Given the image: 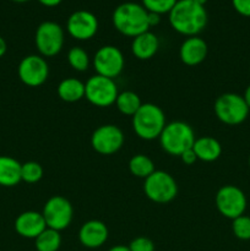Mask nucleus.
Instances as JSON below:
<instances>
[{
	"mask_svg": "<svg viewBox=\"0 0 250 251\" xmlns=\"http://www.w3.org/2000/svg\"><path fill=\"white\" fill-rule=\"evenodd\" d=\"M47 227L55 229L58 232L66 229L71 225L74 215V208L70 201L60 195L51 196L44 203L42 211Z\"/></svg>",
	"mask_w": 250,
	"mask_h": 251,
	"instance_id": "nucleus-9",
	"label": "nucleus"
},
{
	"mask_svg": "<svg viewBox=\"0 0 250 251\" xmlns=\"http://www.w3.org/2000/svg\"><path fill=\"white\" fill-rule=\"evenodd\" d=\"M6 50H7L6 42H5V39L0 36V58H2V56L5 55Z\"/></svg>",
	"mask_w": 250,
	"mask_h": 251,
	"instance_id": "nucleus-34",
	"label": "nucleus"
},
{
	"mask_svg": "<svg viewBox=\"0 0 250 251\" xmlns=\"http://www.w3.org/2000/svg\"><path fill=\"white\" fill-rule=\"evenodd\" d=\"M68 63L74 70L82 73L87 70L90 66V55L81 47H73L68 53Z\"/></svg>",
	"mask_w": 250,
	"mask_h": 251,
	"instance_id": "nucleus-25",
	"label": "nucleus"
},
{
	"mask_svg": "<svg viewBox=\"0 0 250 251\" xmlns=\"http://www.w3.org/2000/svg\"><path fill=\"white\" fill-rule=\"evenodd\" d=\"M213 109L220 122L232 126L244 123L250 112L243 96L232 92L221 95L216 100Z\"/></svg>",
	"mask_w": 250,
	"mask_h": 251,
	"instance_id": "nucleus-5",
	"label": "nucleus"
},
{
	"mask_svg": "<svg viewBox=\"0 0 250 251\" xmlns=\"http://www.w3.org/2000/svg\"><path fill=\"white\" fill-rule=\"evenodd\" d=\"M232 230L235 238L240 240H250V217L242 215L234 218L232 223Z\"/></svg>",
	"mask_w": 250,
	"mask_h": 251,
	"instance_id": "nucleus-27",
	"label": "nucleus"
},
{
	"mask_svg": "<svg viewBox=\"0 0 250 251\" xmlns=\"http://www.w3.org/2000/svg\"><path fill=\"white\" fill-rule=\"evenodd\" d=\"M207 43L199 36L188 37L181 43L179 49V58L185 65L195 66L202 63L207 56Z\"/></svg>",
	"mask_w": 250,
	"mask_h": 251,
	"instance_id": "nucleus-17",
	"label": "nucleus"
},
{
	"mask_svg": "<svg viewBox=\"0 0 250 251\" xmlns=\"http://www.w3.org/2000/svg\"><path fill=\"white\" fill-rule=\"evenodd\" d=\"M92 63L97 75L114 80L122 74L125 65V59L118 47L103 46L96 51Z\"/></svg>",
	"mask_w": 250,
	"mask_h": 251,
	"instance_id": "nucleus-12",
	"label": "nucleus"
},
{
	"mask_svg": "<svg viewBox=\"0 0 250 251\" xmlns=\"http://www.w3.org/2000/svg\"><path fill=\"white\" fill-rule=\"evenodd\" d=\"M159 48V41L152 32L147 31L134 37L131 43V51L135 58L140 60H149L153 58Z\"/></svg>",
	"mask_w": 250,
	"mask_h": 251,
	"instance_id": "nucleus-18",
	"label": "nucleus"
},
{
	"mask_svg": "<svg viewBox=\"0 0 250 251\" xmlns=\"http://www.w3.org/2000/svg\"><path fill=\"white\" fill-rule=\"evenodd\" d=\"M178 0H142V6L149 12L154 14H169Z\"/></svg>",
	"mask_w": 250,
	"mask_h": 251,
	"instance_id": "nucleus-28",
	"label": "nucleus"
},
{
	"mask_svg": "<svg viewBox=\"0 0 250 251\" xmlns=\"http://www.w3.org/2000/svg\"><path fill=\"white\" fill-rule=\"evenodd\" d=\"M38 1L41 2L42 5H44V6L53 7V6H56V5L60 4L63 0H38Z\"/></svg>",
	"mask_w": 250,
	"mask_h": 251,
	"instance_id": "nucleus-33",
	"label": "nucleus"
},
{
	"mask_svg": "<svg viewBox=\"0 0 250 251\" xmlns=\"http://www.w3.org/2000/svg\"><path fill=\"white\" fill-rule=\"evenodd\" d=\"M129 171L136 178L146 179L147 176H151L156 169H154V163L149 156L146 154H135L129 161Z\"/></svg>",
	"mask_w": 250,
	"mask_h": 251,
	"instance_id": "nucleus-24",
	"label": "nucleus"
},
{
	"mask_svg": "<svg viewBox=\"0 0 250 251\" xmlns=\"http://www.w3.org/2000/svg\"><path fill=\"white\" fill-rule=\"evenodd\" d=\"M112 21L117 31L127 37H136L150 29L149 11L137 2H123L113 11Z\"/></svg>",
	"mask_w": 250,
	"mask_h": 251,
	"instance_id": "nucleus-2",
	"label": "nucleus"
},
{
	"mask_svg": "<svg viewBox=\"0 0 250 251\" xmlns=\"http://www.w3.org/2000/svg\"><path fill=\"white\" fill-rule=\"evenodd\" d=\"M118 95V86L113 78L93 75L85 83L86 100L95 107L107 108L115 104Z\"/></svg>",
	"mask_w": 250,
	"mask_h": 251,
	"instance_id": "nucleus-6",
	"label": "nucleus"
},
{
	"mask_svg": "<svg viewBox=\"0 0 250 251\" xmlns=\"http://www.w3.org/2000/svg\"><path fill=\"white\" fill-rule=\"evenodd\" d=\"M129 249L130 251H154V243L150 238L137 237L131 240Z\"/></svg>",
	"mask_w": 250,
	"mask_h": 251,
	"instance_id": "nucleus-29",
	"label": "nucleus"
},
{
	"mask_svg": "<svg viewBox=\"0 0 250 251\" xmlns=\"http://www.w3.org/2000/svg\"><path fill=\"white\" fill-rule=\"evenodd\" d=\"M47 228L43 215L37 211H25L15 220V230L22 238L36 239Z\"/></svg>",
	"mask_w": 250,
	"mask_h": 251,
	"instance_id": "nucleus-15",
	"label": "nucleus"
},
{
	"mask_svg": "<svg viewBox=\"0 0 250 251\" xmlns=\"http://www.w3.org/2000/svg\"><path fill=\"white\" fill-rule=\"evenodd\" d=\"M115 105L122 114L132 117L140 109L142 102L137 93L132 92V91H124V92H120L118 95Z\"/></svg>",
	"mask_w": 250,
	"mask_h": 251,
	"instance_id": "nucleus-23",
	"label": "nucleus"
},
{
	"mask_svg": "<svg viewBox=\"0 0 250 251\" xmlns=\"http://www.w3.org/2000/svg\"><path fill=\"white\" fill-rule=\"evenodd\" d=\"M124 134L117 125L104 124L98 126L91 135V146L97 153L110 156L124 145Z\"/></svg>",
	"mask_w": 250,
	"mask_h": 251,
	"instance_id": "nucleus-11",
	"label": "nucleus"
},
{
	"mask_svg": "<svg viewBox=\"0 0 250 251\" xmlns=\"http://www.w3.org/2000/svg\"><path fill=\"white\" fill-rule=\"evenodd\" d=\"M158 139L161 147L167 153L180 157L181 153L193 149L196 137L188 123L176 120L166 124Z\"/></svg>",
	"mask_w": 250,
	"mask_h": 251,
	"instance_id": "nucleus-4",
	"label": "nucleus"
},
{
	"mask_svg": "<svg viewBox=\"0 0 250 251\" xmlns=\"http://www.w3.org/2000/svg\"><path fill=\"white\" fill-rule=\"evenodd\" d=\"M64 39L65 34L60 25L54 21H44L37 27L34 43L43 58H50L60 53Z\"/></svg>",
	"mask_w": 250,
	"mask_h": 251,
	"instance_id": "nucleus-8",
	"label": "nucleus"
},
{
	"mask_svg": "<svg viewBox=\"0 0 250 251\" xmlns=\"http://www.w3.org/2000/svg\"><path fill=\"white\" fill-rule=\"evenodd\" d=\"M180 159L184 164H186V166H191V164H194L196 161H198V157H196L194 150L190 149L188 150V151L184 152V153L180 154Z\"/></svg>",
	"mask_w": 250,
	"mask_h": 251,
	"instance_id": "nucleus-31",
	"label": "nucleus"
},
{
	"mask_svg": "<svg viewBox=\"0 0 250 251\" xmlns=\"http://www.w3.org/2000/svg\"><path fill=\"white\" fill-rule=\"evenodd\" d=\"M243 98H244L245 103H247V105L250 109V85L245 88V92H244V96H243Z\"/></svg>",
	"mask_w": 250,
	"mask_h": 251,
	"instance_id": "nucleus-35",
	"label": "nucleus"
},
{
	"mask_svg": "<svg viewBox=\"0 0 250 251\" xmlns=\"http://www.w3.org/2000/svg\"><path fill=\"white\" fill-rule=\"evenodd\" d=\"M168 15L172 28L184 36H198L207 25L205 6L194 0H178Z\"/></svg>",
	"mask_w": 250,
	"mask_h": 251,
	"instance_id": "nucleus-1",
	"label": "nucleus"
},
{
	"mask_svg": "<svg viewBox=\"0 0 250 251\" xmlns=\"http://www.w3.org/2000/svg\"><path fill=\"white\" fill-rule=\"evenodd\" d=\"M194 1H196V2H198V4L202 5V6H203V5H205L206 2H207V0H194Z\"/></svg>",
	"mask_w": 250,
	"mask_h": 251,
	"instance_id": "nucleus-37",
	"label": "nucleus"
},
{
	"mask_svg": "<svg viewBox=\"0 0 250 251\" xmlns=\"http://www.w3.org/2000/svg\"><path fill=\"white\" fill-rule=\"evenodd\" d=\"M17 75L22 83L28 87H39L49 76V65L42 55L31 54L20 61Z\"/></svg>",
	"mask_w": 250,
	"mask_h": 251,
	"instance_id": "nucleus-13",
	"label": "nucleus"
},
{
	"mask_svg": "<svg viewBox=\"0 0 250 251\" xmlns=\"http://www.w3.org/2000/svg\"><path fill=\"white\" fill-rule=\"evenodd\" d=\"M166 124L164 112L153 103H142L140 109L132 115V129L135 134L146 141L158 139Z\"/></svg>",
	"mask_w": 250,
	"mask_h": 251,
	"instance_id": "nucleus-3",
	"label": "nucleus"
},
{
	"mask_svg": "<svg viewBox=\"0 0 250 251\" xmlns=\"http://www.w3.org/2000/svg\"><path fill=\"white\" fill-rule=\"evenodd\" d=\"M60 245V232L48 227L34 239V247L37 251H59Z\"/></svg>",
	"mask_w": 250,
	"mask_h": 251,
	"instance_id": "nucleus-22",
	"label": "nucleus"
},
{
	"mask_svg": "<svg viewBox=\"0 0 250 251\" xmlns=\"http://www.w3.org/2000/svg\"><path fill=\"white\" fill-rule=\"evenodd\" d=\"M58 96L64 102H78L85 98V83L75 77L64 78L58 86Z\"/></svg>",
	"mask_w": 250,
	"mask_h": 251,
	"instance_id": "nucleus-21",
	"label": "nucleus"
},
{
	"mask_svg": "<svg viewBox=\"0 0 250 251\" xmlns=\"http://www.w3.org/2000/svg\"><path fill=\"white\" fill-rule=\"evenodd\" d=\"M12 1H16V2H25V1H28V0H12Z\"/></svg>",
	"mask_w": 250,
	"mask_h": 251,
	"instance_id": "nucleus-38",
	"label": "nucleus"
},
{
	"mask_svg": "<svg viewBox=\"0 0 250 251\" xmlns=\"http://www.w3.org/2000/svg\"><path fill=\"white\" fill-rule=\"evenodd\" d=\"M68 33L77 41H88L98 31V20L87 10H77L69 16L66 22Z\"/></svg>",
	"mask_w": 250,
	"mask_h": 251,
	"instance_id": "nucleus-14",
	"label": "nucleus"
},
{
	"mask_svg": "<svg viewBox=\"0 0 250 251\" xmlns=\"http://www.w3.org/2000/svg\"><path fill=\"white\" fill-rule=\"evenodd\" d=\"M249 71H250V68H249Z\"/></svg>",
	"mask_w": 250,
	"mask_h": 251,
	"instance_id": "nucleus-40",
	"label": "nucleus"
},
{
	"mask_svg": "<svg viewBox=\"0 0 250 251\" xmlns=\"http://www.w3.org/2000/svg\"><path fill=\"white\" fill-rule=\"evenodd\" d=\"M161 21V15L154 14V12H149V25L151 26H157Z\"/></svg>",
	"mask_w": 250,
	"mask_h": 251,
	"instance_id": "nucleus-32",
	"label": "nucleus"
},
{
	"mask_svg": "<svg viewBox=\"0 0 250 251\" xmlns=\"http://www.w3.org/2000/svg\"><path fill=\"white\" fill-rule=\"evenodd\" d=\"M232 4L238 14L250 17V0H232Z\"/></svg>",
	"mask_w": 250,
	"mask_h": 251,
	"instance_id": "nucleus-30",
	"label": "nucleus"
},
{
	"mask_svg": "<svg viewBox=\"0 0 250 251\" xmlns=\"http://www.w3.org/2000/svg\"><path fill=\"white\" fill-rule=\"evenodd\" d=\"M43 178V167L38 162L29 161L21 166V180L25 183H38Z\"/></svg>",
	"mask_w": 250,
	"mask_h": 251,
	"instance_id": "nucleus-26",
	"label": "nucleus"
},
{
	"mask_svg": "<svg viewBox=\"0 0 250 251\" xmlns=\"http://www.w3.org/2000/svg\"><path fill=\"white\" fill-rule=\"evenodd\" d=\"M216 207L225 218L234 220L244 215L247 210V196L235 185H223L216 194Z\"/></svg>",
	"mask_w": 250,
	"mask_h": 251,
	"instance_id": "nucleus-10",
	"label": "nucleus"
},
{
	"mask_svg": "<svg viewBox=\"0 0 250 251\" xmlns=\"http://www.w3.org/2000/svg\"><path fill=\"white\" fill-rule=\"evenodd\" d=\"M249 166H250V156H249Z\"/></svg>",
	"mask_w": 250,
	"mask_h": 251,
	"instance_id": "nucleus-39",
	"label": "nucleus"
},
{
	"mask_svg": "<svg viewBox=\"0 0 250 251\" xmlns=\"http://www.w3.org/2000/svg\"><path fill=\"white\" fill-rule=\"evenodd\" d=\"M108 251H130L129 247H125V245H115V247L110 248Z\"/></svg>",
	"mask_w": 250,
	"mask_h": 251,
	"instance_id": "nucleus-36",
	"label": "nucleus"
},
{
	"mask_svg": "<svg viewBox=\"0 0 250 251\" xmlns=\"http://www.w3.org/2000/svg\"><path fill=\"white\" fill-rule=\"evenodd\" d=\"M109 237L108 228L102 221L91 220L83 223L78 230V240L81 244L88 249L100 248Z\"/></svg>",
	"mask_w": 250,
	"mask_h": 251,
	"instance_id": "nucleus-16",
	"label": "nucleus"
},
{
	"mask_svg": "<svg viewBox=\"0 0 250 251\" xmlns=\"http://www.w3.org/2000/svg\"><path fill=\"white\" fill-rule=\"evenodd\" d=\"M145 195L156 203H167L174 200L178 194V185L173 176L163 171H154L145 179Z\"/></svg>",
	"mask_w": 250,
	"mask_h": 251,
	"instance_id": "nucleus-7",
	"label": "nucleus"
},
{
	"mask_svg": "<svg viewBox=\"0 0 250 251\" xmlns=\"http://www.w3.org/2000/svg\"><path fill=\"white\" fill-rule=\"evenodd\" d=\"M194 152L199 161L213 162L222 154V146L220 141L211 136H202L196 139L193 146Z\"/></svg>",
	"mask_w": 250,
	"mask_h": 251,
	"instance_id": "nucleus-20",
	"label": "nucleus"
},
{
	"mask_svg": "<svg viewBox=\"0 0 250 251\" xmlns=\"http://www.w3.org/2000/svg\"><path fill=\"white\" fill-rule=\"evenodd\" d=\"M21 166L14 157L0 156V186H16L21 181Z\"/></svg>",
	"mask_w": 250,
	"mask_h": 251,
	"instance_id": "nucleus-19",
	"label": "nucleus"
}]
</instances>
